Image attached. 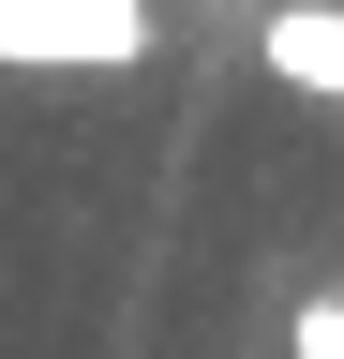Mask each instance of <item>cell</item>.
Listing matches in <instances>:
<instances>
[{"label": "cell", "instance_id": "obj_1", "mask_svg": "<svg viewBox=\"0 0 344 359\" xmlns=\"http://www.w3.org/2000/svg\"><path fill=\"white\" fill-rule=\"evenodd\" d=\"M150 45V0H0V75H135Z\"/></svg>", "mask_w": 344, "mask_h": 359}, {"label": "cell", "instance_id": "obj_2", "mask_svg": "<svg viewBox=\"0 0 344 359\" xmlns=\"http://www.w3.org/2000/svg\"><path fill=\"white\" fill-rule=\"evenodd\" d=\"M254 60L284 90H315V105H344V0H284V15L254 30Z\"/></svg>", "mask_w": 344, "mask_h": 359}, {"label": "cell", "instance_id": "obj_3", "mask_svg": "<svg viewBox=\"0 0 344 359\" xmlns=\"http://www.w3.org/2000/svg\"><path fill=\"white\" fill-rule=\"evenodd\" d=\"M284 359H344V285H299L284 299Z\"/></svg>", "mask_w": 344, "mask_h": 359}]
</instances>
